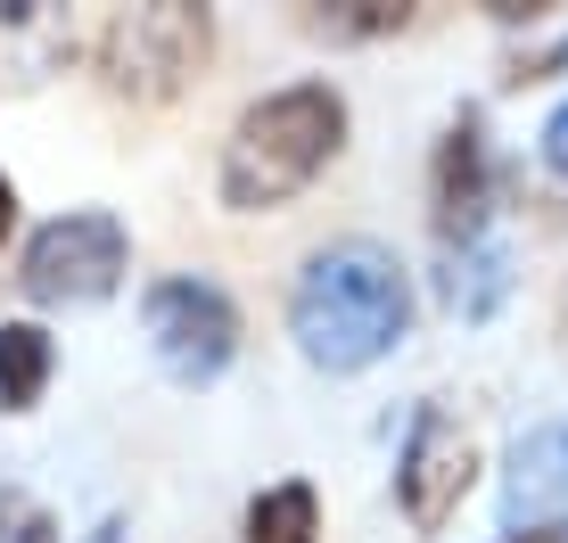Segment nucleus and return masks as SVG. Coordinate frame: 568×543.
Returning <instances> with one entry per match:
<instances>
[{
    "label": "nucleus",
    "instance_id": "nucleus-1",
    "mask_svg": "<svg viewBox=\"0 0 568 543\" xmlns=\"http://www.w3.org/2000/svg\"><path fill=\"white\" fill-rule=\"evenodd\" d=\"M404 329H413V280L387 247L371 239H338L297 272V297H288V338L313 371H371L379 355H396Z\"/></svg>",
    "mask_w": 568,
    "mask_h": 543
},
{
    "label": "nucleus",
    "instance_id": "nucleus-2",
    "mask_svg": "<svg viewBox=\"0 0 568 543\" xmlns=\"http://www.w3.org/2000/svg\"><path fill=\"white\" fill-rule=\"evenodd\" d=\"M338 148H346V100L329 83L264 91V100L231 124V141H223V206L231 215L288 206Z\"/></svg>",
    "mask_w": 568,
    "mask_h": 543
},
{
    "label": "nucleus",
    "instance_id": "nucleus-3",
    "mask_svg": "<svg viewBox=\"0 0 568 543\" xmlns=\"http://www.w3.org/2000/svg\"><path fill=\"white\" fill-rule=\"evenodd\" d=\"M214 58V17L190 9V0H149V9H115L91 42V66H100V91L124 107H173L199 66Z\"/></svg>",
    "mask_w": 568,
    "mask_h": 543
},
{
    "label": "nucleus",
    "instance_id": "nucleus-4",
    "mask_svg": "<svg viewBox=\"0 0 568 543\" xmlns=\"http://www.w3.org/2000/svg\"><path fill=\"white\" fill-rule=\"evenodd\" d=\"M141 321H149L156 362L182 387H214L231 371V355H240V305H231V288L206 280V272H165V280H149Z\"/></svg>",
    "mask_w": 568,
    "mask_h": 543
},
{
    "label": "nucleus",
    "instance_id": "nucleus-5",
    "mask_svg": "<svg viewBox=\"0 0 568 543\" xmlns=\"http://www.w3.org/2000/svg\"><path fill=\"white\" fill-rule=\"evenodd\" d=\"M124 264H132L124 223L100 215V206H83V215H58L26 239L17 288H26L33 305H100V297H115Z\"/></svg>",
    "mask_w": 568,
    "mask_h": 543
},
{
    "label": "nucleus",
    "instance_id": "nucleus-6",
    "mask_svg": "<svg viewBox=\"0 0 568 543\" xmlns=\"http://www.w3.org/2000/svg\"><path fill=\"white\" fill-rule=\"evenodd\" d=\"M469 478H478V444H469V429L445 403H420L413 429H404V453H396V502L404 519H413L420 535H445L469 494Z\"/></svg>",
    "mask_w": 568,
    "mask_h": 543
},
{
    "label": "nucleus",
    "instance_id": "nucleus-7",
    "mask_svg": "<svg viewBox=\"0 0 568 543\" xmlns=\"http://www.w3.org/2000/svg\"><path fill=\"white\" fill-rule=\"evenodd\" d=\"M486 215H495V157H486V115L462 107L437 141V165H428V223H437V247L462 256V247L486 239Z\"/></svg>",
    "mask_w": 568,
    "mask_h": 543
},
{
    "label": "nucleus",
    "instance_id": "nucleus-8",
    "mask_svg": "<svg viewBox=\"0 0 568 543\" xmlns=\"http://www.w3.org/2000/svg\"><path fill=\"white\" fill-rule=\"evenodd\" d=\"M503 527H568V420H544L503 461Z\"/></svg>",
    "mask_w": 568,
    "mask_h": 543
},
{
    "label": "nucleus",
    "instance_id": "nucleus-9",
    "mask_svg": "<svg viewBox=\"0 0 568 543\" xmlns=\"http://www.w3.org/2000/svg\"><path fill=\"white\" fill-rule=\"evenodd\" d=\"M83 58V25L74 9H50V0H0V91H33L50 83L58 66Z\"/></svg>",
    "mask_w": 568,
    "mask_h": 543
},
{
    "label": "nucleus",
    "instance_id": "nucleus-10",
    "mask_svg": "<svg viewBox=\"0 0 568 543\" xmlns=\"http://www.w3.org/2000/svg\"><path fill=\"white\" fill-rule=\"evenodd\" d=\"M58 371V346L42 321H0V412H33Z\"/></svg>",
    "mask_w": 568,
    "mask_h": 543
},
{
    "label": "nucleus",
    "instance_id": "nucleus-11",
    "mask_svg": "<svg viewBox=\"0 0 568 543\" xmlns=\"http://www.w3.org/2000/svg\"><path fill=\"white\" fill-rule=\"evenodd\" d=\"M503 297H511V256H503L495 239L462 247V256H445V305H454L462 321H495Z\"/></svg>",
    "mask_w": 568,
    "mask_h": 543
},
{
    "label": "nucleus",
    "instance_id": "nucleus-12",
    "mask_svg": "<svg viewBox=\"0 0 568 543\" xmlns=\"http://www.w3.org/2000/svg\"><path fill=\"white\" fill-rule=\"evenodd\" d=\"M313 535H322V502L305 478H281L247 502V543H313Z\"/></svg>",
    "mask_w": 568,
    "mask_h": 543
},
{
    "label": "nucleus",
    "instance_id": "nucleus-13",
    "mask_svg": "<svg viewBox=\"0 0 568 543\" xmlns=\"http://www.w3.org/2000/svg\"><path fill=\"white\" fill-rule=\"evenodd\" d=\"M297 25L313 42H387L413 25V9L404 0H329V9H297Z\"/></svg>",
    "mask_w": 568,
    "mask_h": 543
},
{
    "label": "nucleus",
    "instance_id": "nucleus-14",
    "mask_svg": "<svg viewBox=\"0 0 568 543\" xmlns=\"http://www.w3.org/2000/svg\"><path fill=\"white\" fill-rule=\"evenodd\" d=\"M568 66V25H552V42H536V50H511L503 58V83H552V74Z\"/></svg>",
    "mask_w": 568,
    "mask_h": 543
},
{
    "label": "nucleus",
    "instance_id": "nucleus-15",
    "mask_svg": "<svg viewBox=\"0 0 568 543\" xmlns=\"http://www.w3.org/2000/svg\"><path fill=\"white\" fill-rule=\"evenodd\" d=\"M544 165H552L560 182H568V100L552 107V124H544Z\"/></svg>",
    "mask_w": 568,
    "mask_h": 543
},
{
    "label": "nucleus",
    "instance_id": "nucleus-16",
    "mask_svg": "<svg viewBox=\"0 0 568 543\" xmlns=\"http://www.w3.org/2000/svg\"><path fill=\"white\" fill-rule=\"evenodd\" d=\"M9 543H58V527H50L42 511H26V519H17V535H9Z\"/></svg>",
    "mask_w": 568,
    "mask_h": 543
},
{
    "label": "nucleus",
    "instance_id": "nucleus-17",
    "mask_svg": "<svg viewBox=\"0 0 568 543\" xmlns=\"http://www.w3.org/2000/svg\"><path fill=\"white\" fill-rule=\"evenodd\" d=\"M17 519H26V502H17V486H0V543L17 535Z\"/></svg>",
    "mask_w": 568,
    "mask_h": 543
},
{
    "label": "nucleus",
    "instance_id": "nucleus-18",
    "mask_svg": "<svg viewBox=\"0 0 568 543\" xmlns=\"http://www.w3.org/2000/svg\"><path fill=\"white\" fill-rule=\"evenodd\" d=\"M9 230H17V182L0 173V239H9Z\"/></svg>",
    "mask_w": 568,
    "mask_h": 543
},
{
    "label": "nucleus",
    "instance_id": "nucleus-19",
    "mask_svg": "<svg viewBox=\"0 0 568 543\" xmlns=\"http://www.w3.org/2000/svg\"><path fill=\"white\" fill-rule=\"evenodd\" d=\"M503 543H568V527H519V535H503Z\"/></svg>",
    "mask_w": 568,
    "mask_h": 543
},
{
    "label": "nucleus",
    "instance_id": "nucleus-20",
    "mask_svg": "<svg viewBox=\"0 0 568 543\" xmlns=\"http://www.w3.org/2000/svg\"><path fill=\"white\" fill-rule=\"evenodd\" d=\"M83 543H124V519H100V527H91Z\"/></svg>",
    "mask_w": 568,
    "mask_h": 543
},
{
    "label": "nucleus",
    "instance_id": "nucleus-21",
    "mask_svg": "<svg viewBox=\"0 0 568 543\" xmlns=\"http://www.w3.org/2000/svg\"><path fill=\"white\" fill-rule=\"evenodd\" d=\"M560 338H568V297H560Z\"/></svg>",
    "mask_w": 568,
    "mask_h": 543
}]
</instances>
